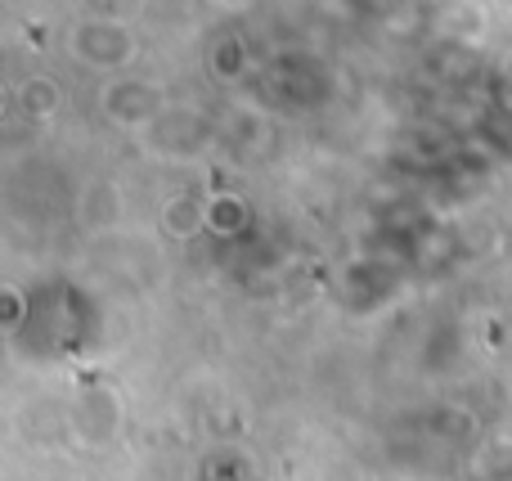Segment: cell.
Instances as JSON below:
<instances>
[{
    "label": "cell",
    "mask_w": 512,
    "mask_h": 481,
    "mask_svg": "<svg viewBox=\"0 0 512 481\" xmlns=\"http://www.w3.org/2000/svg\"><path fill=\"white\" fill-rule=\"evenodd\" d=\"M203 225H207L203 203H194V198H176V203H167V234H176V239H194Z\"/></svg>",
    "instance_id": "6da1fadb"
},
{
    "label": "cell",
    "mask_w": 512,
    "mask_h": 481,
    "mask_svg": "<svg viewBox=\"0 0 512 481\" xmlns=\"http://www.w3.org/2000/svg\"><path fill=\"white\" fill-rule=\"evenodd\" d=\"M477 468H481V477H490V481H512V437L490 441L486 455L477 459Z\"/></svg>",
    "instance_id": "7a4b0ae2"
},
{
    "label": "cell",
    "mask_w": 512,
    "mask_h": 481,
    "mask_svg": "<svg viewBox=\"0 0 512 481\" xmlns=\"http://www.w3.org/2000/svg\"><path fill=\"white\" fill-rule=\"evenodd\" d=\"M23 108L27 113H36V117H50L54 108H59V90H54V81H27V90H23Z\"/></svg>",
    "instance_id": "3957f363"
}]
</instances>
